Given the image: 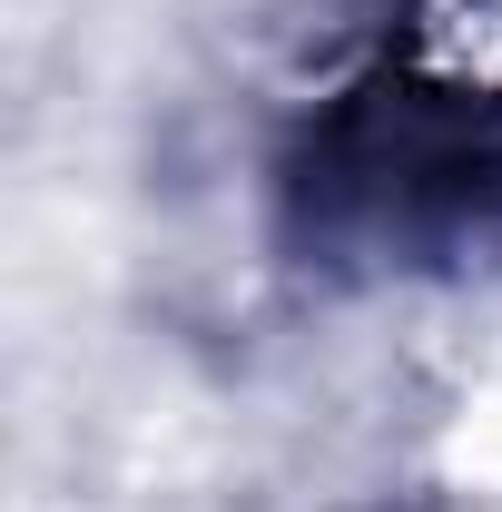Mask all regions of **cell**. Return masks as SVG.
<instances>
[{
  "label": "cell",
  "mask_w": 502,
  "mask_h": 512,
  "mask_svg": "<svg viewBox=\"0 0 502 512\" xmlns=\"http://www.w3.org/2000/svg\"><path fill=\"white\" fill-rule=\"evenodd\" d=\"M453 463L473 483H502V355L463 384V414H453Z\"/></svg>",
  "instance_id": "6da1fadb"
}]
</instances>
